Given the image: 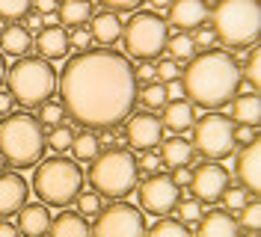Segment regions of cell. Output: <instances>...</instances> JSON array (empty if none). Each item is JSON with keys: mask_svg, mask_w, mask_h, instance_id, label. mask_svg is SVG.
<instances>
[{"mask_svg": "<svg viewBox=\"0 0 261 237\" xmlns=\"http://www.w3.org/2000/svg\"><path fill=\"white\" fill-rule=\"evenodd\" d=\"M57 83L68 116L92 130L116 127L137 104L134 65L116 50H81L63 65Z\"/></svg>", "mask_w": 261, "mask_h": 237, "instance_id": "1", "label": "cell"}, {"mask_svg": "<svg viewBox=\"0 0 261 237\" xmlns=\"http://www.w3.org/2000/svg\"><path fill=\"white\" fill-rule=\"evenodd\" d=\"M184 95L190 98L193 107H202L208 113H217L234 101V95L241 89V65L238 60L226 50H205L190 60L184 71Z\"/></svg>", "mask_w": 261, "mask_h": 237, "instance_id": "2", "label": "cell"}, {"mask_svg": "<svg viewBox=\"0 0 261 237\" xmlns=\"http://www.w3.org/2000/svg\"><path fill=\"white\" fill-rule=\"evenodd\" d=\"M45 125L30 113H12L0 122V154L9 166L27 169L45 157Z\"/></svg>", "mask_w": 261, "mask_h": 237, "instance_id": "3", "label": "cell"}, {"mask_svg": "<svg viewBox=\"0 0 261 237\" xmlns=\"http://www.w3.org/2000/svg\"><path fill=\"white\" fill-rule=\"evenodd\" d=\"M83 190V172L74 160L68 157H48L36 163L33 175V193L48 207H68L77 193Z\"/></svg>", "mask_w": 261, "mask_h": 237, "instance_id": "4", "label": "cell"}, {"mask_svg": "<svg viewBox=\"0 0 261 237\" xmlns=\"http://www.w3.org/2000/svg\"><path fill=\"white\" fill-rule=\"evenodd\" d=\"M6 86L18 104L42 107L57 89V71L42 57H18L15 65L6 71Z\"/></svg>", "mask_w": 261, "mask_h": 237, "instance_id": "5", "label": "cell"}, {"mask_svg": "<svg viewBox=\"0 0 261 237\" xmlns=\"http://www.w3.org/2000/svg\"><path fill=\"white\" fill-rule=\"evenodd\" d=\"M137 157L125 148H110L104 154H98L89 166V184L98 196L107 199H125L137 190Z\"/></svg>", "mask_w": 261, "mask_h": 237, "instance_id": "6", "label": "cell"}, {"mask_svg": "<svg viewBox=\"0 0 261 237\" xmlns=\"http://www.w3.org/2000/svg\"><path fill=\"white\" fill-rule=\"evenodd\" d=\"M214 36L228 47H244L258 39L261 9L258 0H220L214 6Z\"/></svg>", "mask_w": 261, "mask_h": 237, "instance_id": "7", "label": "cell"}, {"mask_svg": "<svg viewBox=\"0 0 261 237\" xmlns=\"http://www.w3.org/2000/svg\"><path fill=\"white\" fill-rule=\"evenodd\" d=\"M122 39L134 60L151 63L158 60L169 39V24L158 12H134L128 24H122Z\"/></svg>", "mask_w": 261, "mask_h": 237, "instance_id": "8", "label": "cell"}, {"mask_svg": "<svg viewBox=\"0 0 261 237\" xmlns=\"http://www.w3.org/2000/svg\"><path fill=\"white\" fill-rule=\"evenodd\" d=\"M193 142L208 160L231 157L234 151V122L223 113H208L193 122Z\"/></svg>", "mask_w": 261, "mask_h": 237, "instance_id": "9", "label": "cell"}, {"mask_svg": "<svg viewBox=\"0 0 261 237\" xmlns=\"http://www.w3.org/2000/svg\"><path fill=\"white\" fill-rule=\"evenodd\" d=\"M92 237H146V214L137 205L113 202L110 207H101Z\"/></svg>", "mask_w": 261, "mask_h": 237, "instance_id": "10", "label": "cell"}, {"mask_svg": "<svg viewBox=\"0 0 261 237\" xmlns=\"http://www.w3.org/2000/svg\"><path fill=\"white\" fill-rule=\"evenodd\" d=\"M137 193H140V210L143 214H151V217L172 214L175 205H178V199H181V190L166 175H151Z\"/></svg>", "mask_w": 261, "mask_h": 237, "instance_id": "11", "label": "cell"}, {"mask_svg": "<svg viewBox=\"0 0 261 237\" xmlns=\"http://www.w3.org/2000/svg\"><path fill=\"white\" fill-rule=\"evenodd\" d=\"M190 187H193V193H196L199 202L214 205V202H220V196H223L226 187H228V172L220 166V163L208 160V163H202V166L193 172Z\"/></svg>", "mask_w": 261, "mask_h": 237, "instance_id": "12", "label": "cell"}, {"mask_svg": "<svg viewBox=\"0 0 261 237\" xmlns=\"http://www.w3.org/2000/svg\"><path fill=\"white\" fill-rule=\"evenodd\" d=\"M125 137L137 151H151L163 140V122L151 113H134L125 125Z\"/></svg>", "mask_w": 261, "mask_h": 237, "instance_id": "13", "label": "cell"}, {"mask_svg": "<svg viewBox=\"0 0 261 237\" xmlns=\"http://www.w3.org/2000/svg\"><path fill=\"white\" fill-rule=\"evenodd\" d=\"M27 196H30V187H27V181H24L21 172L0 175V220L9 217V214H18L21 207L27 205Z\"/></svg>", "mask_w": 261, "mask_h": 237, "instance_id": "14", "label": "cell"}, {"mask_svg": "<svg viewBox=\"0 0 261 237\" xmlns=\"http://www.w3.org/2000/svg\"><path fill=\"white\" fill-rule=\"evenodd\" d=\"M208 18L205 0H169V24L178 30H196Z\"/></svg>", "mask_w": 261, "mask_h": 237, "instance_id": "15", "label": "cell"}, {"mask_svg": "<svg viewBox=\"0 0 261 237\" xmlns=\"http://www.w3.org/2000/svg\"><path fill=\"white\" fill-rule=\"evenodd\" d=\"M261 145L258 140L246 142L244 151L238 154V178H241V184H244V190H249V193H258L261 190Z\"/></svg>", "mask_w": 261, "mask_h": 237, "instance_id": "16", "label": "cell"}, {"mask_svg": "<svg viewBox=\"0 0 261 237\" xmlns=\"http://www.w3.org/2000/svg\"><path fill=\"white\" fill-rule=\"evenodd\" d=\"M36 50L42 54V60H63V57H68V33H65V27H60V24H50V27H42L39 30V36H36Z\"/></svg>", "mask_w": 261, "mask_h": 237, "instance_id": "17", "label": "cell"}, {"mask_svg": "<svg viewBox=\"0 0 261 237\" xmlns=\"http://www.w3.org/2000/svg\"><path fill=\"white\" fill-rule=\"evenodd\" d=\"M18 217V231L24 237H45L48 234V228H50V210L48 205H24L21 210L15 214Z\"/></svg>", "mask_w": 261, "mask_h": 237, "instance_id": "18", "label": "cell"}, {"mask_svg": "<svg viewBox=\"0 0 261 237\" xmlns=\"http://www.w3.org/2000/svg\"><path fill=\"white\" fill-rule=\"evenodd\" d=\"M238 234H241V225L226 210H211V214L199 217V237H238Z\"/></svg>", "mask_w": 261, "mask_h": 237, "instance_id": "19", "label": "cell"}, {"mask_svg": "<svg viewBox=\"0 0 261 237\" xmlns=\"http://www.w3.org/2000/svg\"><path fill=\"white\" fill-rule=\"evenodd\" d=\"M193 122H196V110H193L190 101L178 98V101H166L163 104V125L169 127V130H175V134L190 130Z\"/></svg>", "mask_w": 261, "mask_h": 237, "instance_id": "20", "label": "cell"}, {"mask_svg": "<svg viewBox=\"0 0 261 237\" xmlns=\"http://www.w3.org/2000/svg\"><path fill=\"white\" fill-rule=\"evenodd\" d=\"M48 237H92V228H89L86 217L65 210V214H60L57 220H50Z\"/></svg>", "mask_w": 261, "mask_h": 237, "instance_id": "21", "label": "cell"}, {"mask_svg": "<svg viewBox=\"0 0 261 237\" xmlns=\"http://www.w3.org/2000/svg\"><path fill=\"white\" fill-rule=\"evenodd\" d=\"M89 36L98 45H116L122 39V21L116 12H98L89 24Z\"/></svg>", "mask_w": 261, "mask_h": 237, "instance_id": "22", "label": "cell"}, {"mask_svg": "<svg viewBox=\"0 0 261 237\" xmlns=\"http://www.w3.org/2000/svg\"><path fill=\"white\" fill-rule=\"evenodd\" d=\"M0 47H3V54H9V57H24L33 47L30 30L21 27V24H6V27L0 30Z\"/></svg>", "mask_w": 261, "mask_h": 237, "instance_id": "23", "label": "cell"}, {"mask_svg": "<svg viewBox=\"0 0 261 237\" xmlns=\"http://www.w3.org/2000/svg\"><path fill=\"white\" fill-rule=\"evenodd\" d=\"M57 18L63 27H86V21L92 18V6L89 0H63L60 9H57Z\"/></svg>", "mask_w": 261, "mask_h": 237, "instance_id": "24", "label": "cell"}, {"mask_svg": "<svg viewBox=\"0 0 261 237\" xmlns=\"http://www.w3.org/2000/svg\"><path fill=\"white\" fill-rule=\"evenodd\" d=\"M193 160V145L184 140V137H169L163 140V151H161V163L166 166H187Z\"/></svg>", "mask_w": 261, "mask_h": 237, "instance_id": "25", "label": "cell"}, {"mask_svg": "<svg viewBox=\"0 0 261 237\" xmlns=\"http://www.w3.org/2000/svg\"><path fill=\"white\" fill-rule=\"evenodd\" d=\"M234 116H231V122H238V125H258V119H261V101H258V95L255 92H249V95H238L234 98Z\"/></svg>", "mask_w": 261, "mask_h": 237, "instance_id": "26", "label": "cell"}, {"mask_svg": "<svg viewBox=\"0 0 261 237\" xmlns=\"http://www.w3.org/2000/svg\"><path fill=\"white\" fill-rule=\"evenodd\" d=\"M71 154L77 160H92L101 154V142H98V134L95 130H83V134H74L71 140Z\"/></svg>", "mask_w": 261, "mask_h": 237, "instance_id": "27", "label": "cell"}, {"mask_svg": "<svg viewBox=\"0 0 261 237\" xmlns=\"http://www.w3.org/2000/svg\"><path fill=\"white\" fill-rule=\"evenodd\" d=\"M163 50H169L172 63H190V60L196 57V45H193V39H190V33H178V36H169Z\"/></svg>", "mask_w": 261, "mask_h": 237, "instance_id": "28", "label": "cell"}, {"mask_svg": "<svg viewBox=\"0 0 261 237\" xmlns=\"http://www.w3.org/2000/svg\"><path fill=\"white\" fill-rule=\"evenodd\" d=\"M146 237H190V225L175 217H161L151 228H146Z\"/></svg>", "mask_w": 261, "mask_h": 237, "instance_id": "29", "label": "cell"}, {"mask_svg": "<svg viewBox=\"0 0 261 237\" xmlns=\"http://www.w3.org/2000/svg\"><path fill=\"white\" fill-rule=\"evenodd\" d=\"M137 98L146 104L148 110H158V107H163V104L169 101V98H166V86H163V83H158V80L146 83V86H143V92L137 95Z\"/></svg>", "mask_w": 261, "mask_h": 237, "instance_id": "30", "label": "cell"}, {"mask_svg": "<svg viewBox=\"0 0 261 237\" xmlns=\"http://www.w3.org/2000/svg\"><path fill=\"white\" fill-rule=\"evenodd\" d=\"M74 202H77V214L81 217H98L101 214V196L92 193V190H81Z\"/></svg>", "mask_w": 261, "mask_h": 237, "instance_id": "31", "label": "cell"}, {"mask_svg": "<svg viewBox=\"0 0 261 237\" xmlns=\"http://www.w3.org/2000/svg\"><path fill=\"white\" fill-rule=\"evenodd\" d=\"M71 140H74V130L68 125H57L48 137H45V142H48L54 151H68V148H71Z\"/></svg>", "mask_w": 261, "mask_h": 237, "instance_id": "32", "label": "cell"}, {"mask_svg": "<svg viewBox=\"0 0 261 237\" xmlns=\"http://www.w3.org/2000/svg\"><path fill=\"white\" fill-rule=\"evenodd\" d=\"M220 202L226 205V214H238V210L249 202V190H244V187H226V193L220 196Z\"/></svg>", "mask_w": 261, "mask_h": 237, "instance_id": "33", "label": "cell"}, {"mask_svg": "<svg viewBox=\"0 0 261 237\" xmlns=\"http://www.w3.org/2000/svg\"><path fill=\"white\" fill-rule=\"evenodd\" d=\"M42 125H50V127H57V125H63V119H65V107L63 104H57V101H45L42 107H39V116H36Z\"/></svg>", "mask_w": 261, "mask_h": 237, "instance_id": "34", "label": "cell"}, {"mask_svg": "<svg viewBox=\"0 0 261 237\" xmlns=\"http://www.w3.org/2000/svg\"><path fill=\"white\" fill-rule=\"evenodd\" d=\"M33 9V0H0V18L6 21H18Z\"/></svg>", "mask_w": 261, "mask_h": 237, "instance_id": "35", "label": "cell"}, {"mask_svg": "<svg viewBox=\"0 0 261 237\" xmlns=\"http://www.w3.org/2000/svg\"><path fill=\"white\" fill-rule=\"evenodd\" d=\"M241 77H244L252 89H258L261 86V54L258 50H252V54L246 57V65L241 68Z\"/></svg>", "mask_w": 261, "mask_h": 237, "instance_id": "36", "label": "cell"}, {"mask_svg": "<svg viewBox=\"0 0 261 237\" xmlns=\"http://www.w3.org/2000/svg\"><path fill=\"white\" fill-rule=\"evenodd\" d=\"M175 210H178L175 220H181L184 225H193V222H199V217H202V202H199V199H187V202H178Z\"/></svg>", "mask_w": 261, "mask_h": 237, "instance_id": "37", "label": "cell"}, {"mask_svg": "<svg viewBox=\"0 0 261 237\" xmlns=\"http://www.w3.org/2000/svg\"><path fill=\"white\" fill-rule=\"evenodd\" d=\"M238 214H241V225H244L246 231H258V225H261V205L258 202H246Z\"/></svg>", "mask_w": 261, "mask_h": 237, "instance_id": "38", "label": "cell"}, {"mask_svg": "<svg viewBox=\"0 0 261 237\" xmlns=\"http://www.w3.org/2000/svg\"><path fill=\"white\" fill-rule=\"evenodd\" d=\"M178 63H172V60H161V63L154 65V77H161V83H169V80H178Z\"/></svg>", "mask_w": 261, "mask_h": 237, "instance_id": "39", "label": "cell"}, {"mask_svg": "<svg viewBox=\"0 0 261 237\" xmlns=\"http://www.w3.org/2000/svg\"><path fill=\"white\" fill-rule=\"evenodd\" d=\"M92 45V36L86 27H74L71 36H68V47H77V50H86V47Z\"/></svg>", "mask_w": 261, "mask_h": 237, "instance_id": "40", "label": "cell"}, {"mask_svg": "<svg viewBox=\"0 0 261 237\" xmlns=\"http://www.w3.org/2000/svg\"><path fill=\"white\" fill-rule=\"evenodd\" d=\"M190 39H193V45H196V47H211L214 42H217L214 30H211V27H205V24H199V27H196V33L190 36Z\"/></svg>", "mask_w": 261, "mask_h": 237, "instance_id": "41", "label": "cell"}, {"mask_svg": "<svg viewBox=\"0 0 261 237\" xmlns=\"http://www.w3.org/2000/svg\"><path fill=\"white\" fill-rule=\"evenodd\" d=\"M258 140V130L252 125H234V145L241 142V145H246V142Z\"/></svg>", "mask_w": 261, "mask_h": 237, "instance_id": "42", "label": "cell"}, {"mask_svg": "<svg viewBox=\"0 0 261 237\" xmlns=\"http://www.w3.org/2000/svg\"><path fill=\"white\" fill-rule=\"evenodd\" d=\"M101 3H104V6H110V12L119 15V12H134L143 0H101Z\"/></svg>", "mask_w": 261, "mask_h": 237, "instance_id": "43", "label": "cell"}, {"mask_svg": "<svg viewBox=\"0 0 261 237\" xmlns=\"http://www.w3.org/2000/svg\"><path fill=\"white\" fill-rule=\"evenodd\" d=\"M158 166H161V157L151 154V151H143V157H140V163H137L140 172H158Z\"/></svg>", "mask_w": 261, "mask_h": 237, "instance_id": "44", "label": "cell"}, {"mask_svg": "<svg viewBox=\"0 0 261 237\" xmlns=\"http://www.w3.org/2000/svg\"><path fill=\"white\" fill-rule=\"evenodd\" d=\"M57 9H60V3L57 0H33V12H39V15H57Z\"/></svg>", "mask_w": 261, "mask_h": 237, "instance_id": "45", "label": "cell"}, {"mask_svg": "<svg viewBox=\"0 0 261 237\" xmlns=\"http://www.w3.org/2000/svg\"><path fill=\"white\" fill-rule=\"evenodd\" d=\"M190 178H193V172H190V166H175V172H172V184L175 187H187L190 184Z\"/></svg>", "mask_w": 261, "mask_h": 237, "instance_id": "46", "label": "cell"}, {"mask_svg": "<svg viewBox=\"0 0 261 237\" xmlns=\"http://www.w3.org/2000/svg\"><path fill=\"white\" fill-rule=\"evenodd\" d=\"M134 77L140 80V83H151L154 80V65L140 63V68H134Z\"/></svg>", "mask_w": 261, "mask_h": 237, "instance_id": "47", "label": "cell"}, {"mask_svg": "<svg viewBox=\"0 0 261 237\" xmlns=\"http://www.w3.org/2000/svg\"><path fill=\"white\" fill-rule=\"evenodd\" d=\"M166 98H169V101H178V98H184V83H181V77L166 83Z\"/></svg>", "mask_w": 261, "mask_h": 237, "instance_id": "48", "label": "cell"}, {"mask_svg": "<svg viewBox=\"0 0 261 237\" xmlns=\"http://www.w3.org/2000/svg\"><path fill=\"white\" fill-rule=\"evenodd\" d=\"M12 104H15V98L9 92H0V116H6V113H12Z\"/></svg>", "mask_w": 261, "mask_h": 237, "instance_id": "49", "label": "cell"}, {"mask_svg": "<svg viewBox=\"0 0 261 237\" xmlns=\"http://www.w3.org/2000/svg\"><path fill=\"white\" fill-rule=\"evenodd\" d=\"M21 231H18L12 222H6V220H0V237H18Z\"/></svg>", "mask_w": 261, "mask_h": 237, "instance_id": "50", "label": "cell"}, {"mask_svg": "<svg viewBox=\"0 0 261 237\" xmlns=\"http://www.w3.org/2000/svg\"><path fill=\"white\" fill-rule=\"evenodd\" d=\"M148 3H151L154 9H163V6H169V0H148Z\"/></svg>", "mask_w": 261, "mask_h": 237, "instance_id": "51", "label": "cell"}, {"mask_svg": "<svg viewBox=\"0 0 261 237\" xmlns=\"http://www.w3.org/2000/svg\"><path fill=\"white\" fill-rule=\"evenodd\" d=\"M6 80V63H3V54H0V83Z\"/></svg>", "mask_w": 261, "mask_h": 237, "instance_id": "52", "label": "cell"}, {"mask_svg": "<svg viewBox=\"0 0 261 237\" xmlns=\"http://www.w3.org/2000/svg\"><path fill=\"white\" fill-rule=\"evenodd\" d=\"M238 237H258V231H244V234H238Z\"/></svg>", "mask_w": 261, "mask_h": 237, "instance_id": "53", "label": "cell"}, {"mask_svg": "<svg viewBox=\"0 0 261 237\" xmlns=\"http://www.w3.org/2000/svg\"><path fill=\"white\" fill-rule=\"evenodd\" d=\"M3 169H6V160H3V154H0V175H3Z\"/></svg>", "mask_w": 261, "mask_h": 237, "instance_id": "54", "label": "cell"}]
</instances>
